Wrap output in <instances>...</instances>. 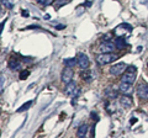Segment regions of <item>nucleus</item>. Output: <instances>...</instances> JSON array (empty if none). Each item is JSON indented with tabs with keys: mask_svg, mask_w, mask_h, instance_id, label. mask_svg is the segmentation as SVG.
<instances>
[{
	"mask_svg": "<svg viewBox=\"0 0 148 138\" xmlns=\"http://www.w3.org/2000/svg\"><path fill=\"white\" fill-rule=\"evenodd\" d=\"M106 95L111 96V98H116V96H117V92H116V91H111L110 88H109V89H106Z\"/></svg>",
	"mask_w": 148,
	"mask_h": 138,
	"instance_id": "17",
	"label": "nucleus"
},
{
	"mask_svg": "<svg viewBox=\"0 0 148 138\" xmlns=\"http://www.w3.org/2000/svg\"><path fill=\"white\" fill-rule=\"evenodd\" d=\"M115 44H116L117 50H122V48L125 47V41L122 40V38H116V41H115Z\"/></svg>",
	"mask_w": 148,
	"mask_h": 138,
	"instance_id": "15",
	"label": "nucleus"
},
{
	"mask_svg": "<svg viewBox=\"0 0 148 138\" xmlns=\"http://www.w3.org/2000/svg\"><path fill=\"white\" fill-rule=\"evenodd\" d=\"M73 77H74V70L72 69V67H65V69L62 73V81L64 84H68L73 80Z\"/></svg>",
	"mask_w": 148,
	"mask_h": 138,
	"instance_id": "3",
	"label": "nucleus"
},
{
	"mask_svg": "<svg viewBox=\"0 0 148 138\" xmlns=\"http://www.w3.org/2000/svg\"><path fill=\"white\" fill-rule=\"evenodd\" d=\"M64 92H65L67 95H70V96H77L78 94H79V89L77 88V84L72 80L70 83L67 84Z\"/></svg>",
	"mask_w": 148,
	"mask_h": 138,
	"instance_id": "7",
	"label": "nucleus"
},
{
	"mask_svg": "<svg viewBox=\"0 0 148 138\" xmlns=\"http://www.w3.org/2000/svg\"><path fill=\"white\" fill-rule=\"evenodd\" d=\"M137 95H138V98L142 100L148 99V84L147 83L138 85V88H137Z\"/></svg>",
	"mask_w": 148,
	"mask_h": 138,
	"instance_id": "6",
	"label": "nucleus"
},
{
	"mask_svg": "<svg viewBox=\"0 0 148 138\" xmlns=\"http://www.w3.org/2000/svg\"><path fill=\"white\" fill-rule=\"evenodd\" d=\"M126 69H127V65H126L125 63H117V64H114L110 68V73L112 74V75H120V74L124 73Z\"/></svg>",
	"mask_w": 148,
	"mask_h": 138,
	"instance_id": "5",
	"label": "nucleus"
},
{
	"mask_svg": "<svg viewBox=\"0 0 148 138\" xmlns=\"http://www.w3.org/2000/svg\"><path fill=\"white\" fill-rule=\"evenodd\" d=\"M28 72H27V70H22V72L20 73V79L21 80H24V79H26V78H27L28 77Z\"/></svg>",
	"mask_w": 148,
	"mask_h": 138,
	"instance_id": "18",
	"label": "nucleus"
},
{
	"mask_svg": "<svg viewBox=\"0 0 148 138\" xmlns=\"http://www.w3.org/2000/svg\"><path fill=\"white\" fill-rule=\"evenodd\" d=\"M75 64H78V59L77 58H67V59H64V65L65 67H72L73 68Z\"/></svg>",
	"mask_w": 148,
	"mask_h": 138,
	"instance_id": "13",
	"label": "nucleus"
},
{
	"mask_svg": "<svg viewBox=\"0 0 148 138\" xmlns=\"http://www.w3.org/2000/svg\"><path fill=\"white\" fill-rule=\"evenodd\" d=\"M121 92H124V94H131L132 91V84H128V83H124V81H121L120 86H118Z\"/></svg>",
	"mask_w": 148,
	"mask_h": 138,
	"instance_id": "9",
	"label": "nucleus"
},
{
	"mask_svg": "<svg viewBox=\"0 0 148 138\" xmlns=\"http://www.w3.org/2000/svg\"><path fill=\"white\" fill-rule=\"evenodd\" d=\"M9 67H10V69H18L21 67V63L16 58H11L9 62Z\"/></svg>",
	"mask_w": 148,
	"mask_h": 138,
	"instance_id": "11",
	"label": "nucleus"
},
{
	"mask_svg": "<svg viewBox=\"0 0 148 138\" xmlns=\"http://www.w3.org/2000/svg\"><path fill=\"white\" fill-rule=\"evenodd\" d=\"M32 105V101H27V102H25L24 105H22L20 109H17V112H22V111H26V110H28L30 107H31Z\"/></svg>",
	"mask_w": 148,
	"mask_h": 138,
	"instance_id": "14",
	"label": "nucleus"
},
{
	"mask_svg": "<svg viewBox=\"0 0 148 138\" xmlns=\"http://www.w3.org/2000/svg\"><path fill=\"white\" fill-rule=\"evenodd\" d=\"M115 50H116V44L114 42H110V41H106V42L101 43L99 47V51L101 53H110V52H114Z\"/></svg>",
	"mask_w": 148,
	"mask_h": 138,
	"instance_id": "4",
	"label": "nucleus"
},
{
	"mask_svg": "<svg viewBox=\"0 0 148 138\" xmlns=\"http://www.w3.org/2000/svg\"><path fill=\"white\" fill-rule=\"evenodd\" d=\"M120 104L124 107H131L132 106V99L130 98V96H126V95H124L122 98L120 99Z\"/></svg>",
	"mask_w": 148,
	"mask_h": 138,
	"instance_id": "10",
	"label": "nucleus"
},
{
	"mask_svg": "<svg viewBox=\"0 0 148 138\" xmlns=\"http://www.w3.org/2000/svg\"><path fill=\"white\" fill-rule=\"evenodd\" d=\"M77 59H78V65H79L81 69H87L88 67H89V64H90L88 55L84 54V53H79V54H78V58Z\"/></svg>",
	"mask_w": 148,
	"mask_h": 138,
	"instance_id": "8",
	"label": "nucleus"
},
{
	"mask_svg": "<svg viewBox=\"0 0 148 138\" xmlns=\"http://www.w3.org/2000/svg\"><path fill=\"white\" fill-rule=\"evenodd\" d=\"M1 4L5 7H7V9H13V6H14L13 0H1Z\"/></svg>",
	"mask_w": 148,
	"mask_h": 138,
	"instance_id": "16",
	"label": "nucleus"
},
{
	"mask_svg": "<svg viewBox=\"0 0 148 138\" xmlns=\"http://www.w3.org/2000/svg\"><path fill=\"white\" fill-rule=\"evenodd\" d=\"M22 15H25V16H27V15H28V13H27V11H24V13H22Z\"/></svg>",
	"mask_w": 148,
	"mask_h": 138,
	"instance_id": "24",
	"label": "nucleus"
},
{
	"mask_svg": "<svg viewBox=\"0 0 148 138\" xmlns=\"http://www.w3.org/2000/svg\"><path fill=\"white\" fill-rule=\"evenodd\" d=\"M88 126L87 125H81L79 128H78V132H77V136L78 137H84L85 135L88 133Z\"/></svg>",
	"mask_w": 148,
	"mask_h": 138,
	"instance_id": "12",
	"label": "nucleus"
},
{
	"mask_svg": "<svg viewBox=\"0 0 148 138\" xmlns=\"http://www.w3.org/2000/svg\"><path fill=\"white\" fill-rule=\"evenodd\" d=\"M52 3V0H47V1L46 3H44V5H50V4Z\"/></svg>",
	"mask_w": 148,
	"mask_h": 138,
	"instance_id": "22",
	"label": "nucleus"
},
{
	"mask_svg": "<svg viewBox=\"0 0 148 138\" xmlns=\"http://www.w3.org/2000/svg\"><path fill=\"white\" fill-rule=\"evenodd\" d=\"M136 80V67H127V69L125 70L124 75L121 78V81L124 83H128V84H133Z\"/></svg>",
	"mask_w": 148,
	"mask_h": 138,
	"instance_id": "1",
	"label": "nucleus"
},
{
	"mask_svg": "<svg viewBox=\"0 0 148 138\" xmlns=\"http://www.w3.org/2000/svg\"><path fill=\"white\" fill-rule=\"evenodd\" d=\"M81 78H83V80L85 79L87 81H90V79H91L90 74H89V73H87V72H85V73H81Z\"/></svg>",
	"mask_w": 148,
	"mask_h": 138,
	"instance_id": "19",
	"label": "nucleus"
},
{
	"mask_svg": "<svg viewBox=\"0 0 148 138\" xmlns=\"http://www.w3.org/2000/svg\"><path fill=\"white\" fill-rule=\"evenodd\" d=\"M37 3H40V4H44V3H46V0H37Z\"/></svg>",
	"mask_w": 148,
	"mask_h": 138,
	"instance_id": "23",
	"label": "nucleus"
},
{
	"mask_svg": "<svg viewBox=\"0 0 148 138\" xmlns=\"http://www.w3.org/2000/svg\"><path fill=\"white\" fill-rule=\"evenodd\" d=\"M130 122H131V125L136 123V122H137V118H136V117H132V118H131V121H130Z\"/></svg>",
	"mask_w": 148,
	"mask_h": 138,
	"instance_id": "20",
	"label": "nucleus"
},
{
	"mask_svg": "<svg viewBox=\"0 0 148 138\" xmlns=\"http://www.w3.org/2000/svg\"><path fill=\"white\" fill-rule=\"evenodd\" d=\"M56 28H57V30H62V28H64V26H63V25H58Z\"/></svg>",
	"mask_w": 148,
	"mask_h": 138,
	"instance_id": "21",
	"label": "nucleus"
},
{
	"mask_svg": "<svg viewBox=\"0 0 148 138\" xmlns=\"http://www.w3.org/2000/svg\"><path fill=\"white\" fill-rule=\"evenodd\" d=\"M116 59H117V55L114 54L112 52H110V53H101L96 57V61H98L99 64H109L111 62H115Z\"/></svg>",
	"mask_w": 148,
	"mask_h": 138,
	"instance_id": "2",
	"label": "nucleus"
}]
</instances>
